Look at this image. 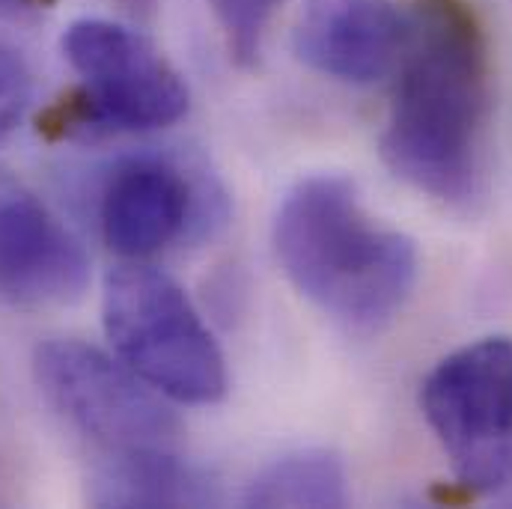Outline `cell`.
Listing matches in <instances>:
<instances>
[{"instance_id": "cell-7", "label": "cell", "mask_w": 512, "mask_h": 509, "mask_svg": "<svg viewBox=\"0 0 512 509\" xmlns=\"http://www.w3.org/2000/svg\"><path fill=\"white\" fill-rule=\"evenodd\" d=\"M81 242L18 179L0 170V295L18 307H63L84 295Z\"/></svg>"}, {"instance_id": "cell-8", "label": "cell", "mask_w": 512, "mask_h": 509, "mask_svg": "<svg viewBox=\"0 0 512 509\" xmlns=\"http://www.w3.org/2000/svg\"><path fill=\"white\" fill-rule=\"evenodd\" d=\"M408 18L390 0H304L295 54L319 75L373 84L402 57Z\"/></svg>"}, {"instance_id": "cell-3", "label": "cell", "mask_w": 512, "mask_h": 509, "mask_svg": "<svg viewBox=\"0 0 512 509\" xmlns=\"http://www.w3.org/2000/svg\"><path fill=\"white\" fill-rule=\"evenodd\" d=\"M102 322L120 361L161 396L215 405L227 393V361L173 277L123 265L105 277Z\"/></svg>"}, {"instance_id": "cell-5", "label": "cell", "mask_w": 512, "mask_h": 509, "mask_svg": "<svg viewBox=\"0 0 512 509\" xmlns=\"http://www.w3.org/2000/svg\"><path fill=\"white\" fill-rule=\"evenodd\" d=\"M33 373L51 405L111 453L173 450L179 441V420L161 393L84 340L42 343Z\"/></svg>"}, {"instance_id": "cell-1", "label": "cell", "mask_w": 512, "mask_h": 509, "mask_svg": "<svg viewBox=\"0 0 512 509\" xmlns=\"http://www.w3.org/2000/svg\"><path fill=\"white\" fill-rule=\"evenodd\" d=\"M492 114L489 42L465 0H417L382 131L384 164L411 188L468 203L483 185Z\"/></svg>"}, {"instance_id": "cell-10", "label": "cell", "mask_w": 512, "mask_h": 509, "mask_svg": "<svg viewBox=\"0 0 512 509\" xmlns=\"http://www.w3.org/2000/svg\"><path fill=\"white\" fill-rule=\"evenodd\" d=\"M96 507H209L218 504V483L173 450L111 453L90 477Z\"/></svg>"}, {"instance_id": "cell-12", "label": "cell", "mask_w": 512, "mask_h": 509, "mask_svg": "<svg viewBox=\"0 0 512 509\" xmlns=\"http://www.w3.org/2000/svg\"><path fill=\"white\" fill-rule=\"evenodd\" d=\"M286 0H209L233 60L239 66H254L262 51V36Z\"/></svg>"}, {"instance_id": "cell-14", "label": "cell", "mask_w": 512, "mask_h": 509, "mask_svg": "<svg viewBox=\"0 0 512 509\" xmlns=\"http://www.w3.org/2000/svg\"><path fill=\"white\" fill-rule=\"evenodd\" d=\"M33 0H0V15L3 12H18V9H27Z\"/></svg>"}, {"instance_id": "cell-6", "label": "cell", "mask_w": 512, "mask_h": 509, "mask_svg": "<svg viewBox=\"0 0 512 509\" xmlns=\"http://www.w3.org/2000/svg\"><path fill=\"white\" fill-rule=\"evenodd\" d=\"M63 57L81 75L78 117L114 131H152L179 123L191 96L176 66L137 30L81 18L63 33Z\"/></svg>"}, {"instance_id": "cell-13", "label": "cell", "mask_w": 512, "mask_h": 509, "mask_svg": "<svg viewBox=\"0 0 512 509\" xmlns=\"http://www.w3.org/2000/svg\"><path fill=\"white\" fill-rule=\"evenodd\" d=\"M30 96H33V81L24 60L12 48L0 45V140L21 123Z\"/></svg>"}, {"instance_id": "cell-11", "label": "cell", "mask_w": 512, "mask_h": 509, "mask_svg": "<svg viewBox=\"0 0 512 509\" xmlns=\"http://www.w3.org/2000/svg\"><path fill=\"white\" fill-rule=\"evenodd\" d=\"M248 507H346L349 474L331 450H298L268 462L248 483Z\"/></svg>"}, {"instance_id": "cell-4", "label": "cell", "mask_w": 512, "mask_h": 509, "mask_svg": "<svg viewBox=\"0 0 512 509\" xmlns=\"http://www.w3.org/2000/svg\"><path fill=\"white\" fill-rule=\"evenodd\" d=\"M420 408L459 483L492 495L512 486V337L447 355L423 382Z\"/></svg>"}, {"instance_id": "cell-2", "label": "cell", "mask_w": 512, "mask_h": 509, "mask_svg": "<svg viewBox=\"0 0 512 509\" xmlns=\"http://www.w3.org/2000/svg\"><path fill=\"white\" fill-rule=\"evenodd\" d=\"M274 251L292 286L355 334H379L420 274L417 245L382 227L346 176L301 179L274 218Z\"/></svg>"}, {"instance_id": "cell-9", "label": "cell", "mask_w": 512, "mask_h": 509, "mask_svg": "<svg viewBox=\"0 0 512 509\" xmlns=\"http://www.w3.org/2000/svg\"><path fill=\"white\" fill-rule=\"evenodd\" d=\"M194 191L164 158L123 161L102 194V236L114 254L143 259L176 242L191 224Z\"/></svg>"}]
</instances>
